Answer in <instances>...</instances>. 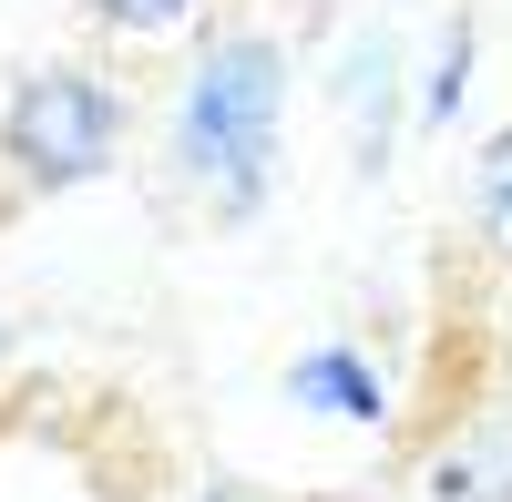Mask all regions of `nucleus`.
I'll return each mask as SVG.
<instances>
[{"mask_svg": "<svg viewBox=\"0 0 512 502\" xmlns=\"http://www.w3.org/2000/svg\"><path fill=\"white\" fill-rule=\"evenodd\" d=\"M492 502H512V451H502V472H492Z\"/></svg>", "mask_w": 512, "mask_h": 502, "instance_id": "nucleus-10", "label": "nucleus"}, {"mask_svg": "<svg viewBox=\"0 0 512 502\" xmlns=\"http://www.w3.org/2000/svg\"><path fill=\"white\" fill-rule=\"evenodd\" d=\"M195 502H256V492H246V482H205Z\"/></svg>", "mask_w": 512, "mask_h": 502, "instance_id": "nucleus-9", "label": "nucleus"}, {"mask_svg": "<svg viewBox=\"0 0 512 502\" xmlns=\"http://www.w3.org/2000/svg\"><path fill=\"white\" fill-rule=\"evenodd\" d=\"M472 216H482V236H492V257L512 267V123L472 154Z\"/></svg>", "mask_w": 512, "mask_h": 502, "instance_id": "nucleus-6", "label": "nucleus"}, {"mask_svg": "<svg viewBox=\"0 0 512 502\" xmlns=\"http://www.w3.org/2000/svg\"><path fill=\"white\" fill-rule=\"evenodd\" d=\"M492 451H441L431 462V502H492Z\"/></svg>", "mask_w": 512, "mask_h": 502, "instance_id": "nucleus-8", "label": "nucleus"}, {"mask_svg": "<svg viewBox=\"0 0 512 502\" xmlns=\"http://www.w3.org/2000/svg\"><path fill=\"white\" fill-rule=\"evenodd\" d=\"M287 400L308 410V421H338V431H390V380L369 369V349L349 339H318L287 359Z\"/></svg>", "mask_w": 512, "mask_h": 502, "instance_id": "nucleus-4", "label": "nucleus"}, {"mask_svg": "<svg viewBox=\"0 0 512 502\" xmlns=\"http://www.w3.org/2000/svg\"><path fill=\"white\" fill-rule=\"evenodd\" d=\"M277 134H287V41L277 31H216L175 82L164 154L205 195L216 226H256L277 195Z\"/></svg>", "mask_w": 512, "mask_h": 502, "instance_id": "nucleus-1", "label": "nucleus"}, {"mask_svg": "<svg viewBox=\"0 0 512 502\" xmlns=\"http://www.w3.org/2000/svg\"><path fill=\"white\" fill-rule=\"evenodd\" d=\"M123 154V93L82 62H41L0 103V164L21 175V195H82L103 185Z\"/></svg>", "mask_w": 512, "mask_h": 502, "instance_id": "nucleus-2", "label": "nucleus"}, {"mask_svg": "<svg viewBox=\"0 0 512 502\" xmlns=\"http://www.w3.org/2000/svg\"><path fill=\"white\" fill-rule=\"evenodd\" d=\"M0 349H11V318H0Z\"/></svg>", "mask_w": 512, "mask_h": 502, "instance_id": "nucleus-11", "label": "nucleus"}, {"mask_svg": "<svg viewBox=\"0 0 512 502\" xmlns=\"http://www.w3.org/2000/svg\"><path fill=\"white\" fill-rule=\"evenodd\" d=\"M103 31H123V41H175V31H195L216 0H82Z\"/></svg>", "mask_w": 512, "mask_h": 502, "instance_id": "nucleus-7", "label": "nucleus"}, {"mask_svg": "<svg viewBox=\"0 0 512 502\" xmlns=\"http://www.w3.org/2000/svg\"><path fill=\"white\" fill-rule=\"evenodd\" d=\"M472 62H482V31H472V11H451L441 62H431V82H420V134H451V123H461V103H472Z\"/></svg>", "mask_w": 512, "mask_h": 502, "instance_id": "nucleus-5", "label": "nucleus"}, {"mask_svg": "<svg viewBox=\"0 0 512 502\" xmlns=\"http://www.w3.org/2000/svg\"><path fill=\"white\" fill-rule=\"evenodd\" d=\"M328 103L349 113V154L359 175H390V144H400V41L390 31H359L328 72Z\"/></svg>", "mask_w": 512, "mask_h": 502, "instance_id": "nucleus-3", "label": "nucleus"}]
</instances>
